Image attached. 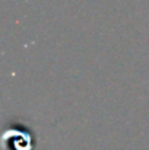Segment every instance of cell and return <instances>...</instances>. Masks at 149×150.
Listing matches in <instances>:
<instances>
[{
  "instance_id": "obj_1",
  "label": "cell",
  "mask_w": 149,
  "mask_h": 150,
  "mask_svg": "<svg viewBox=\"0 0 149 150\" xmlns=\"http://www.w3.org/2000/svg\"><path fill=\"white\" fill-rule=\"evenodd\" d=\"M10 140H12V147H18L16 150H32V139L31 134L25 131H18L15 128L10 130Z\"/></svg>"
}]
</instances>
